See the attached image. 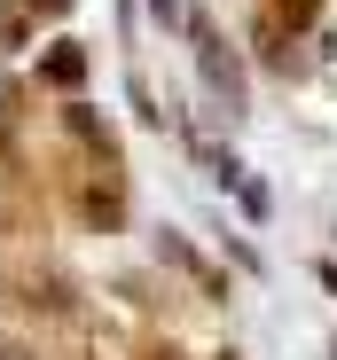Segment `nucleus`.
<instances>
[{
	"label": "nucleus",
	"instance_id": "1",
	"mask_svg": "<svg viewBox=\"0 0 337 360\" xmlns=\"http://www.w3.org/2000/svg\"><path fill=\"white\" fill-rule=\"evenodd\" d=\"M189 32L204 39V79H212V86H228V102H243V63H236V47L220 39L204 16H189Z\"/></svg>",
	"mask_w": 337,
	"mask_h": 360
},
{
	"label": "nucleus",
	"instance_id": "2",
	"mask_svg": "<svg viewBox=\"0 0 337 360\" xmlns=\"http://www.w3.org/2000/svg\"><path fill=\"white\" fill-rule=\"evenodd\" d=\"M39 79H47V86H79V79H87V47H71V39H63V47H47Z\"/></svg>",
	"mask_w": 337,
	"mask_h": 360
},
{
	"label": "nucleus",
	"instance_id": "3",
	"mask_svg": "<svg viewBox=\"0 0 337 360\" xmlns=\"http://www.w3.org/2000/svg\"><path fill=\"white\" fill-rule=\"evenodd\" d=\"M79 212H87V227H102V235H110V227H126L118 188H87V196H79Z\"/></svg>",
	"mask_w": 337,
	"mask_h": 360
},
{
	"label": "nucleus",
	"instance_id": "4",
	"mask_svg": "<svg viewBox=\"0 0 337 360\" xmlns=\"http://www.w3.org/2000/svg\"><path fill=\"white\" fill-rule=\"evenodd\" d=\"M314 16H322V0H283V32H314Z\"/></svg>",
	"mask_w": 337,
	"mask_h": 360
},
{
	"label": "nucleus",
	"instance_id": "5",
	"mask_svg": "<svg viewBox=\"0 0 337 360\" xmlns=\"http://www.w3.org/2000/svg\"><path fill=\"white\" fill-rule=\"evenodd\" d=\"M24 24H32L24 8H8V16H0V47H24Z\"/></svg>",
	"mask_w": 337,
	"mask_h": 360
},
{
	"label": "nucleus",
	"instance_id": "6",
	"mask_svg": "<svg viewBox=\"0 0 337 360\" xmlns=\"http://www.w3.org/2000/svg\"><path fill=\"white\" fill-rule=\"evenodd\" d=\"M16 8H24V16H63L71 0H16Z\"/></svg>",
	"mask_w": 337,
	"mask_h": 360
},
{
	"label": "nucleus",
	"instance_id": "7",
	"mask_svg": "<svg viewBox=\"0 0 337 360\" xmlns=\"http://www.w3.org/2000/svg\"><path fill=\"white\" fill-rule=\"evenodd\" d=\"M165 360H173V352H165Z\"/></svg>",
	"mask_w": 337,
	"mask_h": 360
}]
</instances>
